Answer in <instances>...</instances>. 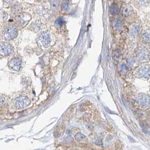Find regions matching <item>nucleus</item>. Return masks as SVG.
Here are the masks:
<instances>
[{"label":"nucleus","mask_w":150,"mask_h":150,"mask_svg":"<svg viewBox=\"0 0 150 150\" xmlns=\"http://www.w3.org/2000/svg\"><path fill=\"white\" fill-rule=\"evenodd\" d=\"M139 77L142 78H147L150 75V67L148 65H143L139 67L137 71Z\"/></svg>","instance_id":"f257e3e1"},{"label":"nucleus","mask_w":150,"mask_h":150,"mask_svg":"<svg viewBox=\"0 0 150 150\" xmlns=\"http://www.w3.org/2000/svg\"><path fill=\"white\" fill-rule=\"evenodd\" d=\"M138 102L142 107H148L150 104V98L145 94L141 93L138 97Z\"/></svg>","instance_id":"f03ea898"},{"label":"nucleus","mask_w":150,"mask_h":150,"mask_svg":"<svg viewBox=\"0 0 150 150\" xmlns=\"http://www.w3.org/2000/svg\"><path fill=\"white\" fill-rule=\"evenodd\" d=\"M4 34L6 39H12L17 35V30L13 26H9L5 29Z\"/></svg>","instance_id":"7ed1b4c3"},{"label":"nucleus","mask_w":150,"mask_h":150,"mask_svg":"<svg viewBox=\"0 0 150 150\" xmlns=\"http://www.w3.org/2000/svg\"><path fill=\"white\" fill-rule=\"evenodd\" d=\"M133 11V9L130 5H126L122 7L121 9V13L123 16L125 17H128L132 14Z\"/></svg>","instance_id":"20e7f679"},{"label":"nucleus","mask_w":150,"mask_h":150,"mask_svg":"<svg viewBox=\"0 0 150 150\" xmlns=\"http://www.w3.org/2000/svg\"><path fill=\"white\" fill-rule=\"evenodd\" d=\"M137 57L139 61H145L148 59V52L144 50H141L138 52Z\"/></svg>","instance_id":"39448f33"},{"label":"nucleus","mask_w":150,"mask_h":150,"mask_svg":"<svg viewBox=\"0 0 150 150\" xmlns=\"http://www.w3.org/2000/svg\"><path fill=\"white\" fill-rule=\"evenodd\" d=\"M141 32L140 26L137 24H133L130 28V34L133 37H136Z\"/></svg>","instance_id":"423d86ee"},{"label":"nucleus","mask_w":150,"mask_h":150,"mask_svg":"<svg viewBox=\"0 0 150 150\" xmlns=\"http://www.w3.org/2000/svg\"><path fill=\"white\" fill-rule=\"evenodd\" d=\"M142 39L143 41L146 43H150V32L147 31L144 32L142 36Z\"/></svg>","instance_id":"0eeeda50"},{"label":"nucleus","mask_w":150,"mask_h":150,"mask_svg":"<svg viewBox=\"0 0 150 150\" xmlns=\"http://www.w3.org/2000/svg\"><path fill=\"white\" fill-rule=\"evenodd\" d=\"M135 1L139 6H145L149 4L150 0H135Z\"/></svg>","instance_id":"6e6552de"},{"label":"nucleus","mask_w":150,"mask_h":150,"mask_svg":"<svg viewBox=\"0 0 150 150\" xmlns=\"http://www.w3.org/2000/svg\"><path fill=\"white\" fill-rule=\"evenodd\" d=\"M110 11L112 14H117L118 11V7L116 5H112L110 8Z\"/></svg>","instance_id":"1a4fd4ad"},{"label":"nucleus","mask_w":150,"mask_h":150,"mask_svg":"<svg viewBox=\"0 0 150 150\" xmlns=\"http://www.w3.org/2000/svg\"><path fill=\"white\" fill-rule=\"evenodd\" d=\"M59 0H51V5L52 10H57L58 7Z\"/></svg>","instance_id":"9d476101"},{"label":"nucleus","mask_w":150,"mask_h":150,"mask_svg":"<svg viewBox=\"0 0 150 150\" xmlns=\"http://www.w3.org/2000/svg\"><path fill=\"white\" fill-rule=\"evenodd\" d=\"M114 26L117 29V30H119L121 29L122 27V22L119 19L115 20L114 22Z\"/></svg>","instance_id":"9b49d317"},{"label":"nucleus","mask_w":150,"mask_h":150,"mask_svg":"<svg viewBox=\"0 0 150 150\" xmlns=\"http://www.w3.org/2000/svg\"><path fill=\"white\" fill-rule=\"evenodd\" d=\"M69 7H70L69 2H68L67 1H64L63 2L62 8L63 11H67V10L69 9Z\"/></svg>","instance_id":"f8f14e48"},{"label":"nucleus","mask_w":150,"mask_h":150,"mask_svg":"<svg viewBox=\"0 0 150 150\" xmlns=\"http://www.w3.org/2000/svg\"><path fill=\"white\" fill-rule=\"evenodd\" d=\"M64 20H63V19L62 18H59V19H58L56 21V24L58 26H62L63 24H64Z\"/></svg>","instance_id":"ddd939ff"},{"label":"nucleus","mask_w":150,"mask_h":150,"mask_svg":"<svg viewBox=\"0 0 150 150\" xmlns=\"http://www.w3.org/2000/svg\"><path fill=\"white\" fill-rule=\"evenodd\" d=\"M5 1H6V2H10V1H11L12 0H5Z\"/></svg>","instance_id":"4468645a"},{"label":"nucleus","mask_w":150,"mask_h":150,"mask_svg":"<svg viewBox=\"0 0 150 150\" xmlns=\"http://www.w3.org/2000/svg\"><path fill=\"white\" fill-rule=\"evenodd\" d=\"M149 123H150V118H149Z\"/></svg>","instance_id":"2eb2a0df"}]
</instances>
